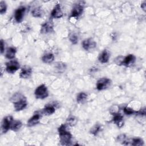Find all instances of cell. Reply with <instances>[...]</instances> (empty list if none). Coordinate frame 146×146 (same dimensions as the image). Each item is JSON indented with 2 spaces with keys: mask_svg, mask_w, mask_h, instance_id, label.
Returning <instances> with one entry per match:
<instances>
[{
  "mask_svg": "<svg viewBox=\"0 0 146 146\" xmlns=\"http://www.w3.org/2000/svg\"><path fill=\"white\" fill-rule=\"evenodd\" d=\"M54 32V25L51 22L47 21L44 23L40 29V33L48 34Z\"/></svg>",
  "mask_w": 146,
  "mask_h": 146,
  "instance_id": "obj_10",
  "label": "cell"
},
{
  "mask_svg": "<svg viewBox=\"0 0 146 146\" xmlns=\"http://www.w3.org/2000/svg\"><path fill=\"white\" fill-rule=\"evenodd\" d=\"M40 115L38 113L34 115L31 117H30L27 121V126L28 127H33L35 125L37 124L40 120Z\"/></svg>",
  "mask_w": 146,
  "mask_h": 146,
  "instance_id": "obj_16",
  "label": "cell"
},
{
  "mask_svg": "<svg viewBox=\"0 0 146 146\" xmlns=\"http://www.w3.org/2000/svg\"><path fill=\"white\" fill-rule=\"evenodd\" d=\"M77 121H78V119L76 117H75V116H71L67 119L66 123L70 126L73 127L76 124Z\"/></svg>",
  "mask_w": 146,
  "mask_h": 146,
  "instance_id": "obj_25",
  "label": "cell"
},
{
  "mask_svg": "<svg viewBox=\"0 0 146 146\" xmlns=\"http://www.w3.org/2000/svg\"><path fill=\"white\" fill-rule=\"evenodd\" d=\"M58 132L60 138V143L62 145H68L70 144L72 139V135L66 130L65 124H62L58 128Z\"/></svg>",
  "mask_w": 146,
  "mask_h": 146,
  "instance_id": "obj_2",
  "label": "cell"
},
{
  "mask_svg": "<svg viewBox=\"0 0 146 146\" xmlns=\"http://www.w3.org/2000/svg\"><path fill=\"white\" fill-rule=\"evenodd\" d=\"M13 121V118L11 116H7L3 119L1 124V131L2 133H6L10 129Z\"/></svg>",
  "mask_w": 146,
  "mask_h": 146,
  "instance_id": "obj_6",
  "label": "cell"
},
{
  "mask_svg": "<svg viewBox=\"0 0 146 146\" xmlns=\"http://www.w3.org/2000/svg\"><path fill=\"white\" fill-rule=\"evenodd\" d=\"M54 60V55L53 54L48 52L44 54L42 57V60L43 63L50 64Z\"/></svg>",
  "mask_w": 146,
  "mask_h": 146,
  "instance_id": "obj_18",
  "label": "cell"
},
{
  "mask_svg": "<svg viewBox=\"0 0 146 146\" xmlns=\"http://www.w3.org/2000/svg\"><path fill=\"white\" fill-rule=\"evenodd\" d=\"M141 8L143 9V11H145V9H146V3H145V1L143 2L141 4Z\"/></svg>",
  "mask_w": 146,
  "mask_h": 146,
  "instance_id": "obj_31",
  "label": "cell"
},
{
  "mask_svg": "<svg viewBox=\"0 0 146 146\" xmlns=\"http://www.w3.org/2000/svg\"><path fill=\"white\" fill-rule=\"evenodd\" d=\"M7 10V5L5 1H1L0 2V13L3 14L6 13Z\"/></svg>",
  "mask_w": 146,
  "mask_h": 146,
  "instance_id": "obj_28",
  "label": "cell"
},
{
  "mask_svg": "<svg viewBox=\"0 0 146 146\" xmlns=\"http://www.w3.org/2000/svg\"><path fill=\"white\" fill-rule=\"evenodd\" d=\"M135 61V56L133 54H129L121 59L120 64L123 65L126 67H129L133 63H134Z\"/></svg>",
  "mask_w": 146,
  "mask_h": 146,
  "instance_id": "obj_11",
  "label": "cell"
},
{
  "mask_svg": "<svg viewBox=\"0 0 146 146\" xmlns=\"http://www.w3.org/2000/svg\"><path fill=\"white\" fill-rule=\"evenodd\" d=\"M124 145H131L135 146H141L144 145L143 140L140 138H133L131 140H127Z\"/></svg>",
  "mask_w": 146,
  "mask_h": 146,
  "instance_id": "obj_17",
  "label": "cell"
},
{
  "mask_svg": "<svg viewBox=\"0 0 146 146\" xmlns=\"http://www.w3.org/2000/svg\"><path fill=\"white\" fill-rule=\"evenodd\" d=\"M87 96H88L87 94H86L85 92H82L79 93L77 95V96H76V101H77V102L79 103H83L87 99Z\"/></svg>",
  "mask_w": 146,
  "mask_h": 146,
  "instance_id": "obj_24",
  "label": "cell"
},
{
  "mask_svg": "<svg viewBox=\"0 0 146 146\" xmlns=\"http://www.w3.org/2000/svg\"><path fill=\"white\" fill-rule=\"evenodd\" d=\"M111 80L107 78H102L99 79L96 83V88L99 91L107 88L111 84Z\"/></svg>",
  "mask_w": 146,
  "mask_h": 146,
  "instance_id": "obj_7",
  "label": "cell"
},
{
  "mask_svg": "<svg viewBox=\"0 0 146 146\" xmlns=\"http://www.w3.org/2000/svg\"><path fill=\"white\" fill-rule=\"evenodd\" d=\"M100 128H101V126L100 124H96L95 125H94L92 128L91 129H90V133L92 135H94V136L96 135L97 133L100 131Z\"/></svg>",
  "mask_w": 146,
  "mask_h": 146,
  "instance_id": "obj_26",
  "label": "cell"
},
{
  "mask_svg": "<svg viewBox=\"0 0 146 146\" xmlns=\"http://www.w3.org/2000/svg\"><path fill=\"white\" fill-rule=\"evenodd\" d=\"M55 112V108L52 104H47L43 109L42 112L46 115H50Z\"/></svg>",
  "mask_w": 146,
  "mask_h": 146,
  "instance_id": "obj_19",
  "label": "cell"
},
{
  "mask_svg": "<svg viewBox=\"0 0 146 146\" xmlns=\"http://www.w3.org/2000/svg\"><path fill=\"white\" fill-rule=\"evenodd\" d=\"M32 72V68L30 67L25 66L21 69V71L19 74V77L22 79L29 78L31 75Z\"/></svg>",
  "mask_w": 146,
  "mask_h": 146,
  "instance_id": "obj_12",
  "label": "cell"
},
{
  "mask_svg": "<svg viewBox=\"0 0 146 146\" xmlns=\"http://www.w3.org/2000/svg\"><path fill=\"white\" fill-rule=\"evenodd\" d=\"M16 52H17V50L15 47H10L7 50L5 56L6 58L9 59H13L15 57Z\"/></svg>",
  "mask_w": 146,
  "mask_h": 146,
  "instance_id": "obj_20",
  "label": "cell"
},
{
  "mask_svg": "<svg viewBox=\"0 0 146 146\" xmlns=\"http://www.w3.org/2000/svg\"><path fill=\"white\" fill-rule=\"evenodd\" d=\"M70 41L73 44H76L78 42V36L74 33L71 34L69 36Z\"/></svg>",
  "mask_w": 146,
  "mask_h": 146,
  "instance_id": "obj_27",
  "label": "cell"
},
{
  "mask_svg": "<svg viewBox=\"0 0 146 146\" xmlns=\"http://www.w3.org/2000/svg\"><path fill=\"white\" fill-rule=\"evenodd\" d=\"M84 4L83 2H79L75 4L71 11L70 18H78L83 13Z\"/></svg>",
  "mask_w": 146,
  "mask_h": 146,
  "instance_id": "obj_4",
  "label": "cell"
},
{
  "mask_svg": "<svg viewBox=\"0 0 146 146\" xmlns=\"http://www.w3.org/2000/svg\"><path fill=\"white\" fill-rule=\"evenodd\" d=\"M5 51V43L2 39L1 40V53L3 54Z\"/></svg>",
  "mask_w": 146,
  "mask_h": 146,
  "instance_id": "obj_30",
  "label": "cell"
},
{
  "mask_svg": "<svg viewBox=\"0 0 146 146\" xmlns=\"http://www.w3.org/2000/svg\"><path fill=\"white\" fill-rule=\"evenodd\" d=\"M25 11L26 8L24 6L19 7L15 10L14 13V18L17 23H20L22 21Z\"/></svg>",
  "mask_w": 146,
  "mask_h": 146,
  "instance_id": "obj_9",
  "label": "cell"
},
{
  "mask_svg": "<svg viewBox=\"0 0 146 146\" xmlns=\"http://www.w3.org/2000/svg\"><path fill=\"white\" fill-rule=\"evenodd\" d=\"M110 57V53L107 50H104L99 55L98 60L102 63H106L108 62Z\"/></svg>",
  "mask_w": 146,
  "mask_h": 146,
  "instance_id": "obj_14",
  "label": "cell"
},
{
  "mask_svg": "<svg viewBox=\"0 0 146 146\" xmlns=\"http://www.w3.org/2000/svg\"><path fill=\"white\" fill-rule=\"evenodd\" d=\"M54 67H55V68L56 70V71L60 73L63 72L67 68V66L66 63L62 62H56L54 65Z\"/></svg>",
  "mask_w": 146,
  "mask_h": 146,
  "instance_id": "obj_21",
  "label": "cell"
},
{
  "mask_svg": "<svg viewBox=\"0 0 146 146\" xmlns=\"http://www.w3.org/2000/svg\"><path fill=\"white\" fill-rule=\"evenodd\" d=\"M43 14V11L41 7L38 6L34 8L31 11L32 15L35 18L41 17Z\"/></svg>",
  "mask_w": 146,
  "mask_h": 146,
  "instance_id": "obj_22",
  "label": "cell"
},
{
  "mask_svg": "<svg viewBox=\"0 0 146 146\" xmlns=\"http://www.w3.org/2000/svg\"><path fill=\"white\" fill-rule=\"evenodd\" d=\"M19 67V63L17 60H12L6 63V71L9 74H14Z\"/></svg>",
  "mask_w": 146,
  "mask_h": 146,
  "instance_id": "obj_5",
  "label": "cell"
},
{
  "mask_svg": "<svg viewBox=\"0 0 146 146\" xmlns=\"http://www.w3.org/2000/svg\"><path fill=\"white\" fill-rule=\"evenodd\" d=\"M51 15L52 18H60L62 17L63 12L61 10V7L60 4L58 3L54 6V7L53 8L51 13Z\"/></svg>",
  "mask_w": 146,
  "mask_h": 146,
  "instance_id": "obj_13",
  "label": "cell"
},
{
  "mask_svg": "<svg viewBox=\"0 0 146 146\" xmlns=\"http://www.w3.org/2000/svg\"><path fill=\"white\" fill-rule=\"evenodd\" d=\"M113 121L119 128L122 127L124 125L123 117L120 113H114L113 117Z\"/></svg>",
  "mask_w": 146,
  "mask_h": 146,
  "instance_id": "obj_15",
  "label": "cell"
},
{
  "mask_svg": "<svg viewBox=\"0 0 146 146\" xmlns=\"http://www.w3.org/2000/svg\"><path fill=\"white\" fill-rule=\"evenodd\" d=\"M22 124L19 120H13L12 121L10 129L13 131H18L22 127Z\"/></svg>",
  "mask_w": 146,
  "mask_h": 146,
  "instance_id": "obj_23",
  "label": "cell"
},
{
  "mask_svg": "<svg viewBox=\"0 0 146 146\" xmlns=\"http://www.w3.org/2000/svg\"><path fill=\"white\" fill-rule=\"evenodd\" d=\"M96 46V43L92 38L84 39L82 42V47L86 51H90Z\"/></svg>",
  "mask_w": 146,
  "mask_h": 146,
  "instance_id": "obj_8",
  "label": "cell"
},
{
  "mask_svg": "<svg viewBox=\"0 0 146 146\" xmlns=\"http://www.w3.org/2000/svg\"><path fill=\"white\" fill-rule=\"evenodd\" d=\"M10 101L14 104V108L16 111L24 110L27 105L26 98L21 93L17 92L10 98Z\"/></svg>",
  "mask_w": 146,
  "mask_h": 146,
  "instance_id": "obj_1",
  "label": "cell"
},
{
  "mask_svg": "<svg viewBox=\"0 0 146 146\" xmlns=\"http://www.w3.org/2000/svg\"><path fill=\"white\" fill-rule=\"evenodd\" d=\"M123 111L124 112L125 114L126 115H132V114H134L135 113H136L137 111H135L134 110H133L132 108H129L128 107H125L123 109Z\"/></svg>",
  "mask_w": 146,
  "mask_h": 146,
  "instance_id": "obj_29",
  "label": "cell"
},
{
  "mask_svg": "<svg viewBox=\"0 0 146 146\" xmlns=\"http://www.w3.org/2000/svg\"><path fill=\"white\" fill-rule=\"evenodd\" d=\"M34 95L35 98L38 99H44L48 97V91L46 86L43 84L39 85L35 89Z\"/></svg>",
  "mask_w": 146,
  "mask_h": 146,
  "instance_id": "obj_3",
  "label": "cell"
}]
</instances>
